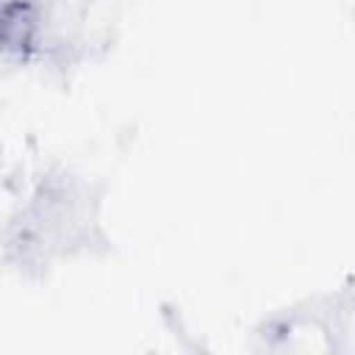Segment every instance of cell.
I'll use <instances>...</instances> for the list:
<instances>
[{
    "instance_id": "cell-2",
    "label": "cell",
    "mask_w": 355,
    "mask_h": 355,
    "mask_svg": "<svg viewBox=\"0 0 355 355\" xmlns=\"http://www.w3.org/2000/svg\"><path fill=\"white\" fill-rule=\"evenodd\" d=\"M352 283H355V280H352Z\"/></svg>"
},
{
    "instance_id": "cell-1",
    "label": "cell",
    "mask_w": 355,
    "mask_h": 355,
    "mask_svg": "<svg viewBox=\"0 0 355 355\" xmlns=\"http://www.w3.org/2000/svg\"><path fill=\"white\" fill-rule=\"evenodd\" d=\"M44 17L36 0H3L0 6V47L14 64L31 61L42 47Z\"/></svg>"
}]
</instances>
